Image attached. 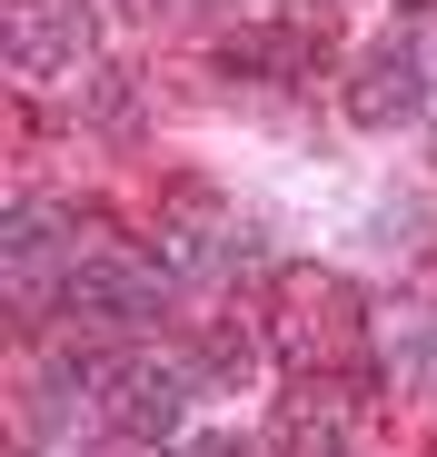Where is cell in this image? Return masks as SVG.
I'll return each mask as SVG.
<instances>
[{
    "mask_svg": "<svg viewBox=\"0 0 437 457\" xmlns=\"http://www.w3.org/2000/svg\"><path fill=\"white\" fill-rule=\"evenodd\" d=\"M268 348L288 358V378H318V388H348V398L378 388L368 309H358V288L338 269H278V288H268Z\"/></svg>",
    "mask_w": 437,
    "mask_h": 457,
    "instance_id": "6da1fadb",
    "label": "cell"
},
{
    "mask_svg": "<svg viewBox=\"0 0 437 457\" xmlns=\"http://www.w3.org/2000/svg\"><path fill=\"white\" fill-rule=\"evenodd\" d=\"M209 388V378L189 368V358H169V348H129V358H100V418L120 428V437H179V418H189V398Z\"/></svg>",
    "mask_w": 437,
    "mask_h": 457,
    "instance_id": "7a4b0ae2",
    "label": "cell"
},
{
    "mask_svg": "<svg viewBox=\"0 0 437 457\" xmlns=\"http://www.w3.org/2000/svg\"><path fill=\"white\" fill-rule=\"evenodd\" d=\"M60 309H70V328H150L169 309V278L139 249H80V269L60 278Z\"/></svg>",
    "mask_w": 437,
    "mask_h": 457,
    "instance_id": "3957f363",
    "label": "cell"
},
{
    "mask_svg": "<svg viewBox=\"0 0 437 457\" xmlns=\"http://www.w3.org/2000/svg\"><path fill=\"white\" fill-rule=\"evenodd\" d=\"M0 50L21 80H80L100 60V11L90 0H11L0 11Z\"/></svg>",
    "mask_w": 437,
    "mask_h": 457,
    "instance_id": "277c9868",
    "label": "cell"
},
{
    "mask_svg": "<svg viewBox=\"0 0 437 457\" xmlns=\"http://www.w3.org/2000/svg\"><path fill=\"white\" fill-rule=\"evenodd\" d=\"M427 110V60L408 40H378V50H358L348 60V120L358 129H398Z\"/></svg>",
    "mask_w": 437,
    "mask_h": 457,
    "instance_id": "5b68a950",
    "label": "cell"
},
{
    "mask_svg": "<svg viewBox=\"0 0 437 457\" xmlns=\"http://www.w3.org/2000/svg\"><path fill=\"white\" fill-rule=\"evenodd\" d=\"M0 249H11V298H21V309H50V298H60V278L70 269H80V239H70V228H60V209H11V228H0Z\"/></svg>",
    "mask_w": 437,
    "mask_h": 457,
    "instance_id": "8992f818",
    "label": "cell"
},
{
    "mask_svg": "<svg viewBox=\"0 0 437 457\" xmlns=\"http://www.w3.org/2000/svg\"><path fill=\"white\" fill-rule=\"evenodd\" d=\"M268 457H348V388L288 378V388H278V418H268Z\"/></svg>",
    "mask_w": 437,
    "mask_h": 457,
    "instance_id": "52a82bcc",
    "label": "cell"
},
{
    "mask_svg": "<svg viewBox=\"0 0 437 457\" xmlns=\"http://www.w3.org/2000/svg\"><path fill=\"white\" fill-rule=\"evenodd\" d=\"M318 60H328V40L309 21H249V30L218 40V70L229 80H309Z\"/></svg>",
    "mask_w": 437,
    "mask_h": 457,
    "instance_id": "ba28073f",
    "label": "cell"
},
{
    "mask_svg": "<svg viewBox=\"0 0 437 457\" xmlns=\"http://www.w3.org/2000/svg\"><path fill=\"white\" fill-rule=\"evenodd\" d=\"M160 259H179V269H229V259H239V239H229V219H218L199 189H179V199H169V219H160Z\"/></svg>",
    "mask_w": 437,
    "mask_h": 457,
    "instance_id": "9c48e42d",
    "label": "cell"
},
{
    "mask_svg": "<svg viewBox=\"0 0 437 457\" xmlns=\"http://www.w3.org/2000/svg\"><path fill=\"white\" fill-rule=\"evenodd\" d=\"M249 358H259V338H249L239 319H218V328H209V338L189 348V368L209 378V388H218V378H249Z\"/></svg>",
    "mask_w": 437,
    "mask_h": 457,
    "instance_id": "30bf717a",
    "label": "cell"
},
{
    "mask_svg": "<svg viewBox=\"0 0 437 457\" xmlns=\"http://www.w3.org/2000/svg\"><path fill=\"white\" fill-rule=\"evenodd\" d=\"M398 378L417 398H437V309H417L408 328H398Z\"/></svg>",
    "mask_w": 437,
    "mask_h": 457,
    "instance_id": "8fae6325",
    "label": "cell"
},
{
    "mask_svg": "<svg viewBox=\"0 0 437 457\" xmlns=\"http://www.w3.org/2000/svg\"><path fill=\"white\" fill-rule=\"evenodd\" d=\"M169 457H268L259 437H239V428H218V437H179Z\"/></svg>",
    "mask_w": 437,
    "mask_h": 457,
    "instance_id": "7c38bea8",
    "label": "cell"
}]
</instances>
